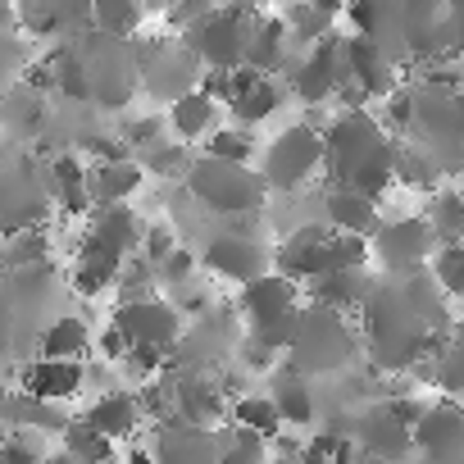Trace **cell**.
Masks as SVG:
<instances>
[{
  "mask_svg": "<svg viewBox=\"0 0 464 464\" xmlns=\"http://www.w3.org/2000/svg\"><path fill=\"white\" fill-rule=\"evenodd\" d=\"M324 169L333 173V187L382 200V191L396 182V141L382 132L378 114L346 110L324 132Z\"/></svg>",
  "mask_w": 464,
  "mask_h": 464,
  "instance_id": "6da1fadb",
  "label": "cell"
},
{
  "mask_svg": "<svg viewBox=\"0 0 464 464\" xmlns=\"http://www.w3.org/2000/svg\"><path fill=\"white\" fill-rule=\"evenodd\" d=\"M187 191L209 209V214H223V218H251L260 205H265V178L256 169H242V164H218V160H191L187 169Z\"/></svg>",
  "mask_w": 464,
  "mask_h": 464,
  "instance_id": "7a4b0ae2",
  "label": "cell"
},
{
  "mask_svg": "<svg viewBox=\"0 0 464 464\" xmlns=\"http://www.w3.org/2000/svg\"><path fill=\"white\" fill-rule=\"evenodd\" d=\"M260 10H209L196 28H187L191 55L205 64V73H237L246 69V46Z\"/></svg>",
  "mask_w": 464,
  "mask_h": 464,
  "instance_id": "3957f363",
  "label": "cell"
},
{
  "mask_svg": "<svg viewBox=\"0 0 464 464\" xmlns=\"http://www.w3.org/2000/svg\"><path fill=\"white\" fill-rule=\"evenodd\" d=\"M355 351H360V342H355V333H351L346 314H333V310L314 305L310 314H301V333H296V342H292L287 360H292V373H301V378H305V373L342 369Z\"/></svg>",
  "mask_w": 464,
  "mask_h": 464,
  "instance_id": "277c9868",
  "label": "cell"
},
{
  "mask_svg": "<svg viewBox=\"0 0 464 464\" xmlns=\"http://www.w3.org/2000/svg\"><path fill=\"white\" fill-rule=\"evenodd\" d=\"M314 173H324V132H319L314 123H292V128H283V132L269 141V150H265V169H260L265 187H269V191H296V187H305Z\"/></svg>",
  "mask_w": 464,
  "mask_h": 464,
  "instance_id": "5b68a950",
  "label": "cell"
},
{
  "mask_svg": "<svg viewBox=\"0 0 464 464\" xmlns=\"http://www.w3.org/2000/svg\"><path fill=\"white\" fill-rule=\"evenodd\" d=\"M137 82L146 87V96L173 105L200 87V60L187 42H146L137 46Z\"/></svg>",
  "mask_w": 464,
  "mask_h": 464,
  "instance_id": "8992f818",
  "label": "cell"
},
{
  "mask_svg": "<svg viewBox=\"0 0 464 464\" xmlns=\"http://www.w3.org/2000/svg\"><path fill=\"white\" fill-rule=\"evenodd\" d=\"M373 256L382 260V269L392 278H410V274H423L437 256V237L423 214H410V218H387L378 223V232L369 237Z\"/></svg>",
  "mask_w": 464,
  "mask_h": 464,
  "instance_id": "52a82bcc",
  "label": "cell"
},
{
  "mask_svg": "<svg viewBox=\"0 0 464 464\" xmlns=\"http://www.w3.org/2000/svg\"><path fill=\"white\" fill-rule=\"evenodd\" d=\"M110 324L123 333L128 351H132V346H146V351L173 355V346H178V337H182V310H178L173 301H160V296L119 305Z\"/></svg>",
  "mask_w": 464,
  "mask_h": 464,
  "instance_id": "ba28073f",
  "label": "cell"
},
{
  "mask_svg": "<svg viewBox=\"0 0 464 464\" xmlns=\"http://www.w3.org/2000/svg\"><path fill=\"white\" fill-rule=\"evenodd\" d=\"M200 265H205L214 278L242 283V287L256 283V278H265V274H274V269H269V251L251 237V232H232V227L214 232V237L205 242Z\"/></svg>",
  "mask_w": 464,
  "mask_h": 464,
  "instance_id": "9c48e42d",
  "label": "cell"
},
{
  "mask_svg": "<svg viewBox=\"0 0 464 464\" xmlns=\"http://www.w3.org/2000/svg\"><path fill=\"white\" fill-rule=\"evenodd\" d=\"M414 446L437 464H464V405H428L414 428Z\"/></svg>",
  "mask_w": 464,
  "mask_h": 464,
  "instance_id": "30bf717a",
  "label": "cell"
},
{
  "mask_svg": "<svg viewBox=\"0 0 464 464\" xmlns=\"http://www.w3.org/2000/svg\"><path fill=\"white\" fill-rule=\"evenodd\" d=\"M342 82H346V69H342V46H337L333 37H328L324 46H314V51L292 69V92H296V101H305V105L333 101Z\"/></svg>",
  "mask_w": 464,
  "mask_h": 464,
  "instance_id": "8fae6325",
  "label": "cell"
},
{
  "mask_svg": "<svg viewBox=\"0 0 464 464\" xmlns=\"http://www.w3.org/2000/svg\"><path fill=\"white\" fill-rule=\"evenodd\" d=\"M355 446H360L364 455L382 459V464H396V459H405V455L414 450V432H410V428L392 414V405L382 401V405L364 410V419H360V428H355Z\"/></svg>",
  "mask_w": 464,
  "mask_h": 464,
  "instance_id": "7c38bea8",
  "label": "cell"
},
{
  "mask_svg": "<svg viewBox=\"0 0 464 464\" xmlns=\"http://www.w3.org/2000/svg\"><path fill=\"white\" fill-rule=\"evenodd\" d=\"M87 387V364H69V360H33L24 369V396L42 401V405H64Z\"/></svg>",
  "mask_w": 464,
  "mask_h": 464,
  "instance_id": "4fadbf2b",
  "label": "cell"
},
{
  "mask_svg": "<svg viewBox=\"0 0 464 464\" xmlns=\"http://www.w3.org/2000/svg\"><path fill=\"white\" fill-rule=\"evenodd\" d=\"M237 310L246 314V324H251V328L278 324V319L296 314V283H287L283 274H265V278H256V283H246V287H242Z\"/></svg>",
  "mask_w": 464,
  "mask_h": 464,
  "instance_id": "5bb4252c",
  "label": "cell"
},
{
  "mask_svg": "<svg viewBox=\"0 0 464 464\" xmlns=\"http://www.w3.org/2000/svg\"><path fill=\"white\" fill-rule=\"evenodd\" d=\"M324 214H328V227L342 232V237H373L378 232V200L351 191V187H328L324 191Z\"/></svg>",
  "mask_w": 464,
  "mask_h": 464,
  "instance_id": "9a60e30c",
  "label": "cell"
},
{
  "mask_svg": "<svg viewBox=\"0 0 464 464\" xmlns=\"http://www.w3.org/2000/svg\"><path fill=\"white\" fill-rule=\"evenodd\" d=\"M173 405H178V419H182L187 428L209 432V428L223 419V387H218L214 378L187 373L182 382H173Z\"/></svg>",
  "mask_w": 464,
  "mask_h": 464,
  "instance_id": "2e32d148",
  "label": "cell"
},
{
  "mask_svg": "<svg viewBox=\"0 0 464 464\" xmlns=\"http://www.w3.org/2000/svg\"><path fill=\"white\" fill-rule=\"evenodd\" d=\"M82 423L96 428L101 437L110 441H123L141 428V401L132 392H101L87 410H82Z\"/></svg>",
  "mask_w": 464,
  "mask_h": 464,
  "instance_id": "e0dca14e",
  "label": "cell"
},
{
  "mask_svg": "<svg viewBox=\"0 0 464 464\" xmlns=\"http://www.w3.org/2000/svg\"><path fill=\"white\" fill-rule=\"evenodd\" d=\"M146 182V169L137 160H123V164H96L87 169V187H92V209H114V205H128L137 196V187Z\"/></svg>",
  "mask_w": 464,
  "mask_h": 464,
  "instance_id": "ac0fdd59",
  "label": "cell"
},
{
  "mask_svg": "<svg viewBox=\"0 0 464 464\" xmlns=\"http://www.w3.org/2000/svg\"><path fill=\"white\" fill-rule=\"evenodd\" d=\"M369 292H373V278H369L364 269H337V274H324V278L310 283L314 305H324V310H333V314L364 310Z\"/></svg>",
  "mask_w": 464,
  "mask_h": 464,
  "instance_id": "d6986e66",
  "label": "cell"
},
{
  "mask_svg": "<svg viewBox=\"0 0 464 464\" xmlns=\"http://www.w3.org/2000/svg\"><path fill=\"white\" fill-rule=\"evenodd\" d=\"M92 328H87V319H78V314H60L46 333H42V355L37 360H69V364H82L87 355H92Z\"/></svg>",
  "mask_w": 464,
  "mask_h": 464,
  "instance_id": "ffe728a7",
  "label": "cell"
},
{
  "mask_svg": "<svg viewBox=\"0 0 464 464\" xmlns=\"http://www.w3.org/2000/svg\"><path fill=\"white\" fill-rule=\"evenodd\" d=\"M164 123H169L182 141H209V132H218V105L196 87L191 96H182V101L169 105Z\"/></svg>",
  "mask_w": 464,
  "mask_h": 464,
  "instance_id": "44dd1931",
  "label": "cell"
},
{
  "mask_svg": "<svg viewBox=\"0 0 464 464\" xmlns=\"http://www.w3.org/2000/svg\"><path fill=\"white\" fill-rule=\"evenodd\" d=\"M428 227L437 246H464V187H441L428 200Z\"/></svg>",
  "mask_w": 464,
  "mask_h": 464,
  "instance_id": "7402d4cb",
  "label": "cell"
},
{
  "mask_svg": "<svg viewBox=\"0 0 464 464\" xmlns=\"http://www.w3.org/2000/svg\"><path fill=\"white\" fill-rule=\"evenodd\" d=\"M51 196L64 214H87L92 209V187H87V169L78 155H60L51 164Z\"/></svg>",
  "mask_w": 464,
  "mask_h": 464,
  "instance_id": "603a6c76",
  "label": "cell"
},
{
  "mask_svg": "<svg viewBox=\"0 0 464 464\" xmlns=\"http://www.w3.org/2000/svg\"><path fill=\"white\" fill-rule=\"evenodd\" d=\"M428 364V378L437 382V392H446L450 401H464V324L450 328V337L441 342V351Z\"/></svg>",
  "mask_w": 464,
  "mask_h": 464,
  "instance_id": "cb8c5ba5",
  "label": "cell"
},
{
  "mask_svg": "<svg viewBox=\"0 0 464 464\" xmlns=\"http://www.w3.org/2000/svg\"><path fill=\"white\" fill-rule=\"evenodd\" d=\"M269 401H274L283 428H310V423H314V401H310V387H305L301 373L287 369V373L278 378V387L269 392Z\"/></svg>",
  "mask_w": 464,
  "mask_h": 464,
  "instance_id": "d4e9b609",
  "label": "cell"
},
{
  "mask_svg": "<svg viewBox=\"0 0 464 464\" xmlns=\"http://www.w3.org/2000/svg\"><path fill=\"white\" fill-rule=\"evenodd\" d=\"M232 423H237V432H251L260 441L283 432V419H278L269 396H237V401H232Z\"/></svg>",
  "mask_w": 464,
  "mask_h": 464,
  "instance_id": "484cf974",
  "label": "cell"
},
{
  "mask_svg": "<svg viewBox=\"0 0 464 464\" xmlns=\"http://www.w3.org/2000/svg\"><path fill=\"white\" fill-rule=\"evenodd\" d=\"M141 10L137 5H123V0H101V5L92 10V28L110 42H132L137 28H141Z\"/></svg>",
  "mask_w": 464,
  "mask_h": 464,
  "instance_id": "4316f807",
  "label": "cell"
},
{
  "mask_svg": "<svg viewBox=\"0 0 464 464\" xmlns=\"http://www.w3.org/2000/svg\"><path fill=\"white\" fill-rule=\"evenodd\" d=\"M205 160L251 169V160H256V137H251L246 128H237V123H232V128L218 123V132H209V141H205Z\"/></svg>",
  "mask_w": 464,
  "mask_h": 464,
  "instance_id": "83f0119b",
  "label": "cell"
},
{
  "mask_svg": "<svg viewBox=\"0 0 464 464\" xmlns=\"http://www.w3.org/2000/svg\"><path fill=\"white\" fill-rule=\"evenodd\" d=\"M441 169L432 164V155H423L419 146H396V182L414 187V191H441Z\"/></svg>",
  "mask_w": 464,
  "mask_h": 464,
  "instance_id": "f1b7e54d",
  "label": "cell"
},
{
  "mask_svg": "<svg viewBox=\"0 0 464 464\" xmlns=\"http://www.w3.org/2000/svg\"><path fill=\"white\" fill-rule=\"evenodd\" d=\"M64 450H69L78 464H110V459H114V441L101 437L96 428H87L82 419L64 423Z\"/></svg>",
  "mask_w": 464,
  "mask_h": 464,
  "instance_id": "f546056e",
  "label": "cell"
},
{
  "mask_svg": "<svg viewBox=\"0 0 464 464\" xmlns=\"http://www.w3.org/2000/svg\"><path fill=\"white\" fill-rule=\"evenodd\" d=\"M428 274L446 292V301H464V246H437Z\"/></svg>",
  "mask_w": 464,
  "mask_h": 464,
  "instance_id": "4dcf8cb0",
  "label": "cell"
},
{
  "mask_svg": "<svg viewBox=\"0 0 464 464\" xmlns=\"http://www.w3.org/2000/svg\"><path fill=\"white\" fill-rule=\"evenodd\" d=\"M187 169H191V155H187L182 146H173V141H155V146L146 150V173H160V178H187Z\"/></svg>",
  "mask_w": 464,
  "mask_h": 464,
  "instance_id": "1f68e13d",
  "label": "cell"
},
{
  "mask_svg": "<svg viewBox=\"0 0 464 464\" xmlns=\"http://www.w3.org/2000/svg\"><path fill=\"white\" fill-rule=\"evenodd\" d=\"M196 269H200V256H196V251H187V246H178V251L155 269V283H160V287H182V283H191V278H196Z\"/></svg>",
  "mask_w": 464,
  "mask_h": 464,
  "instance_id": "d6a6232c",
  "label": "cell"
},
{
  "mask_svg": "<svg viewBox=\"0 0 464 464\" xmlns=\"http://www.w3.org/2000/svg\"><path fill=\"white\" fill-rule=\"evenodd\" d=\"M173 251H178L173 227H169V223H146V232H141V260L160 269V265H164Z\"/></svg>",
  "mask_w": 464,
  "mask_h": 464,
  "instance_id": "836d02e7",
  "label": "cell"
},
{
  "mask_svg": "<svg viewBox=\"0 0 464 464\" xmlns=\"http://www.w3.org/2000/svg\"><path fill=\"white\" fill-rule=\"evenodd\" d=\"M237 360H242V369H246V373H269L278 355H274L269 346H260V342L246 333V337H242V346H237Z\"/></svg>",
  "mask_w": 464,
  "mask_h": 464,
  "instance_id": "e575fe53",
  "label": "cell"
},
{
  "mask_svg": "<svg viewBox=\"0 0 464 464\" xmlns=\"http://www.w3.org/2000/svg\"><path fill=\"white\" fill-rule=\"evenodd\" d=\"M0 464H42V450L24 441V432H14L10 441H0Z\"/></svg>",
  "mask_w": 464,
  "mask_h": 464,
  "instance_id": "d590c367",
  "label": "cell"
},
{
  "mask_svg": "<svg viewBox=\"0 0 464 464\" xmlns=\"http://www.w3.org/2000/svg\"><path fill=\"white\" fill-rule=\"evenodd\" d=\"M92 351H101L110 364H123L128 360V342H123V333L110 324V328H101V337H92Z\"/></svg>",
  "mask_w": 464,
  "mask_h": 464,
  "instance_id": "8d00e7d4",
  "label": "cell"
},
{
  "mask_svg": "<svg viewBox=\"0 0 464 464\" xmlns=\"http://www.w3.org/2000/svg\"><path fill=\"white\" fill-rule=\"evenodd\" d=\"M42 464H78V459H73V455H69V450L60 446V450H51V455H42Z\"/></svg>",
  "mask_w": 464,
  "mask_h": 464,
  "instance_id": "74e56055",
  "label": "cell"
},
{
  "mask_svg": "<svg viewBox=\"0 0 464 464\" xmlns=\"http://www.w3.org/2000/svg\"><path fill=\"white\" fill-rule=\"evenodd\" d=\"M123 464H160L155 455H146V450H128V459Z\"/></svg>",
  "mask_w": 464,
  "mask_h": 464,
  "instance_id": "f35d334b",
  "label": "cell"
}]
</instances>
